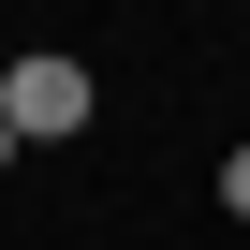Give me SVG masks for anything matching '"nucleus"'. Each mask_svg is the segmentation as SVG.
<instances>
[{"label": "nucleus", "mask_w": 250, "mask_h": 250, "mask_svg": "<svg viewBox=\"0 0 250 250\" xmlns=\"http://www.w3.org/2000/svg\"><path fill=\"white\" fill-rule=\"evenodd\" d=\"M0 177H15V133H0Z\"/></svg>", "instance_id": "nucleus-3"}, {"label": "nucleus", "mask_w": 250, "mask_h": 250, "mask_svg": "<svg viewBox=\"0 0 250 250\" xmlns=\"http://www.w3.org/2000/svg\"><path fill=\"white\" fill-rule=\"evenodd\" d=\"M221 206H235V221H250V147H235V162H221Z\"/></svg>", "instance_id": "nucleus-2"}, {"label": "nucleus", "mask_w": 250, "mask_h": 250, "mask_svg": "<svg viewBox=\"0 0 250 250\" xmlns=\"http://www.w3.org/2000/svg\"><path fill=\"white\" fill-rule=\"evenodd\" d=\"M88 59L74 44H15V59H0V133H15V147H59V133H88Z\"/></svg>", "instance_id": "nucleus-1"}]
</instances>
